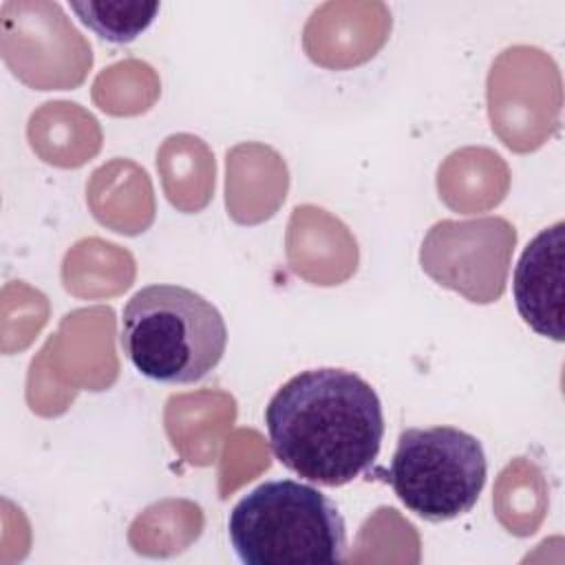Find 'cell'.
Returning a JSON list of instances; mask_svg holds the SVG:
<instances>
[{"label":"cell","instance_id":"6da1fadb","mask_svg":"<svg viewBox=\"0 0 565 565\" xmlns=\"http://www.w3.org/2000/svg\"><path fill=\"white\" fill-rule=\"evenodd\" d=\"M274 457L300 479L340 488L364 475L384 439L375 388L353 371L322 366L289 377L265 406Z\"/></svg>","mask_w":565,"mask_h":565},{"label":"cell","instance_id":"7a4b0ae2","mask_svg":"<svg viewBox=\"0 0 565 565\" xmlns=\"http://www.w3.org/2000/svg\"><path fill=\"white\" fill-rule=\"evenodd\" d=\"M119 344L143 377L194 384L218 366L227 347V324L194 289L159 282L141 287L124 305Z\"/></svg>","mask_w":565,"mask_h":565},{"label":"cell","instance_id":"3957f363","mask_svg":"<svg viewBox=\"0 0 565 565\" xmlns=\"http://www.w3.org/2000/svg\"><path fill=\"white\" fill-rule=\"evenodd\" d=\"M234 554L245 565H333L347 556L338 505L296 479H271L236 501L227 519Z\"/></svg>","mask_w":565,"mask_h":565},{"label":"cell","instance_id":"277c9868","mask_svg":"<svg viewBox=\"0 0 565 565\" xmlns=\"http://www.w3.org/2000/svg\"><path fill=\"white\" fill-rule=\"evenodd\" d=\"M486 477V452L475 435L455 426H428L399 433L386 481L406 510L441 523L477 505Z\"/></svg>","mask_w":565,"mask_h":565},{"label":"cell","instance_id":"5b68a950","mask_svg":"<svg viewBox=\"0 0 565 565\" xmlns=\"http://www.w3.org/2000/svg\"><path fill=\"white\" fill-rule=\"evenodd\" d=\"M523 322L543 338L565 340V223L541 230L523 249L512 278Z\"/></svg>","mask_w":565,"mask_h":565},{"label":"cell","instance_id":"8992f818","mask_svg":"<svg viewBox=\"0 0 565 565\" xmlns=\"http://www.w3.org/2000/svg\"><path fill=\"white\" fill-rule=\"evenodd\" d=\"M84 26L113 44H128L154 20L159 2L139 0H84L68 2Z\"/></svg>","mask_w":565,"mask_h":565}]
</instances>
